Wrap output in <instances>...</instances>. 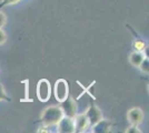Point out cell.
I'll use <instances>...</instances> for the list:
<instances>
[{"instance_id":"obj_1","label":"cell","mask_w":149,"mask_h":133,"mask_svg":"<svg viewBox=\"0 0 149 133\" xmlns=\"http://www.w3.org/2000/svg\"><path fill=\"white\" fill-rule=\"evenodd\" d=\"M62 116H63V113H62V110L60 109V107L51 105V107H48L44 110V112L41 114V122L47 127L56 125Z\"/></svg>"},{"instance_id":"obj_2","label":"cell","mask_w":149,"mask_h":133,"mask_svg":"<svg viewBox=\"0 0 149 133\" xmlns=\"http://www.w3.org/2000/svg\"><path fill=\"white\" fill-rule=\"evenodd\" d=\"M51 88L50 82L46 79L40 80L37 84V96L41 102H47L50 99Z\"/></svg>"},{"instance_id":"obj_3","label":"cell","mask_w":149,"mask_h":133,"mask_svg":"<svg viewBox=\"0 0 149 133\" xmlns=\"http://www.w3.org/2000/svg\"><path fill=\"white\" fill-rule=\"evenodd\" d=\"M69 92L68 83L63 79H59L56 81L55 84V96L59 102H62L65 99H67Z\"/></svg>"},{"instance_id":"obj_4","label":"cell","mask_w":149,"mask_h":133,"mask_svg":"<svg viewBox=\"0 0 149 133\" xmlns=\"http://www.w3.org/2000/svg\"><path fill=\"white\" fill-rule=\"evenodd\" d=\"M56 125H57V131H58V132H62V133L76 132L74 118H69V116H65V115H63Z\"/></svg>"},{"instance_id":"obj_5","label":"cell","mask_w":149,"mask_h":133,"mask_svg":"<svg viewBox=\"0 0 149 133\" xmlns=\"http://www.w3.org/2000/svg\"><path fill=\"white\" fill-rule=\"evenodd\" d=\"M60 109L62 110V113L65 116L69 118H74L76 112H77V105L74 103V99L67 96V99H65L60 104Z\"/></svg>"},{"instance_id":"obj_6","label":"cell","mask_w":149,"mask_h":133,"mask_svg":"<svg viewBox=\"0 0 149 133\" xmlns=\"http://www.w3.org/2000/svg\"><path fill=\"white\" fill-rule=\"evenodd\" d=\"M86 116H87L88 122H89V125L93 127V124H96L98 121L102 119V113H101V111L97 105L91 104L87 110V112H86Z\"/></svg>"},{"instance_id":"obj_7","label":"cell","mask_w":149,"mask_h":133,"mask_svg":"<svg viewBox=\"0 0 149 133\" xmlns=\"http://www.w3.org/2000/svg\"><path fill=\"white\" fill-rule=\"evenodd\" d=\"M127 118L131 125H139L143 121V112L141 111V109L132 108L128 111Z\"/></svg>"},{"instance_id":"obj_8","label":"cell","mask_w":149,"mask_h":133,"mask_svg":"<svg viewBox=\"0 0 149 133\" xmlns=\"http://www.w3.org/2000/svg\"><path fill=\"white\" fill-rule=\"evenodd\" d=\"M110 129H111V122H110V121H108V120H104V119H101V120L98 121L96 124H93V130H91V132L105 133V132H108Z\"/></svg>"},{"instance_id":"obj_9","label":"cell","mask_w":149,"mask_h":133,"mask_svg":"<svg viewBox=\"0 0 149 133\" xmlns=\"http://www.w3.org/2000/svg\"><path fill=\"white\" fill-rule=\"evenodd\" d=\"M74 121V127H76V131H79L82 132L85 131L88 127H89V122L86 116V114H79L76 116V120Z\"/></svg>"},{"instance_id":"obj_10","label":"cell","mask_w":149,"mask_h":133,"mask_svg":"<svg viewBox=\"0 0 149 133\" xmlns=\"http://www.w3.org/2000/svg\"><path fill=\"white\" fill-rule=\"evenodd\" d=\"M143 59H145V56L141 53V51H135V52L131 53L130 57H129V62L134 67H139Z\"/></svg>"},{"instance_id":"obj_11","label":"cell","mask_w":149,"mask_h":133,"mask_svg":"<svg viewBox=\"0 0 149 133\" xmlns=\"http://www.w3.org/2000/svg\"><path fill=\"white\" fill-rule=\"evenodd\" d=\"M139 68H140V70L143 71V73H148L149 72V60L148 58L146 59H143V61H141V63H140V65H139Z\"/></svg>"},{"instance_id":"obj_12","label":"cell","mask_w":149,"mask_h":133,"mask_svg":"<svg viewBox=\"0 0 149 133\" xmlns=\"http://www.w3.org/2000/svg\"><path fill=\"white\" fill-rule=\"evenodd\" d=\"M134 48L136 49V51H143V49H146V43L143 40H136L134 42Z\"/></svg>"},{"instance_id":"obj_13","label":"cell","mask_w":149,"mask_h":133,"mask_svg":"<svg viewBox=\"0 0 149 133\" xmlns=\"http://www.w3.org/2000/svg\"><path fill=\"white\" fill-rule=\"evenodd\" d=\"M0 101H7V102L10 101V98L7 96L6 92H5V90H3L2 85H1V83H0Z\"/></svg>"},{"instance_id":"obj_14","label":"cell","mask_w":149,"mask_h":133,"mask_svg":"<svg viewBox=\"0 0 149 133\" xmlns=\"http://www.w3.org/2000/svg\"><path fill=\"white\" fill-rule=\"evenodd\" d=\"M18 1H20V0H2V1L0 2V8H2V7H5V6L13 5V3L18 2Z\"/></svg>"},{"instance_id":"obj_15","label":"cell","mask_w":149,"mask_h":133,"mask_svg":"<svg viewBox=\"0 0 149 133\" xmlns=\"http://www.w3.org/2000/svg\"><path fill=\"white\" fill-rule=\"evenodd\" d=\"M126 132L127 133H140L141 131L138 129V125H131L130 127H128V129L126 130Z\"/></svg>"},{"instance_id":"obj_16","label":"cell","mask_w":149,"mask_h":133,"mask_svg":"<svg viewBox=\"0 0 149 133\" xmlns=\"http://www.w3.org/2000/svg\"><path fill=\"white\" fill-rule=\"evenodd\" d=\"M7 23V17L3 12L0 11V28H2Z\"/></svg>"},{"instance_id":"obj_17","label":"cell","mask_w":149,"mask_h":133,"mask_svg":"<svg viewBox=\"0 0 149 133\" xmlns=\"http://www.w3.org/2000/svg\"><path fill=\"white\" fill-rule=\"evenodd\" d=\"M6 40H7L6 33H5V31H3V30L0 28V45L5 43V42H6Z\"/></svg>"},{"instance_id":"obj_18","label":"cell","mask_w":149,"mask_h":133,"mask_svg":"<svg viewBox=\"0 0 149 133\" xmlns=\"http://www.w3.org/2000/svg\"><path fill=\"white\" fill-rule=\"evenodd\" d=\"M38 132H49V130L47 129V125H46V127H39Z\"/></svg>"}]
</instances>
